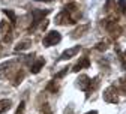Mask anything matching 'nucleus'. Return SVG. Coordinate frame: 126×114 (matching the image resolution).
I'll list each match as a JSON object with an SVG mask.
<instances>
[{
  "mask_svg": "<svg viewBox=\"0 0 126 114\" xmlns=\"http://www.w3.org/2000/svg\"><path fill=\"white\" fill-rule=\"evenodd\" d=\"M60 41H62L60 33H59V32H56V30H53V32H48V33L44 36L42 44H44V47H53V45L59 44Z\"/></svg>",
  "mask_w": 126,
  "mask_h": 114,
  "instance_id": "obj_2",
  "label": "nucleus"
},
{
  "mask_svg": "<svg viewBox=\"0 0 126 114\" xmlns=\"http://www.w3.org/2000/svg\"><path fill=\"white\" fill-rule=\"evenodd\" d=\"M56 24H60V26H68V24H75L74 21H72V18H71V15L65 11V9H63L59 15H57V17H56Z\"/></svg>",
  "mask_w": 126,
  "mask_h": 114,
  "instance_id": "obj_5",
  "label": "nucleus"
},
{
  "mask_svg": "<svg viewBox=\"0 0 126 114\" xmlns=\"http://www.w3.org/2000/svg\"><path fill=\"white\" fill-rule=\"evenodd\" d=\"M24 108H26V104H24V102H21V104H20V107L17 108V113H15V114H24Z\"/></svg>",
  "mask_w": 126,
  "mask_h": 114,
  "instance_id": "obj_18",
  "label": "nucleus"
},
{
  "mask_svg": "<svg viewBox=\"0 0 126 114\" xmlns=\"http://www.w3.org/2000/svg\"><path fill=\"white\" fill-rule=\"evenodd\" d=\"M87 29H89V26L87 24H83V26H80V27H77L74 32H72V35H71V38H74V39H77V38H80V36H83L84 35V32H87Z\"/></svg>",
  "mask_w": 126,
  "mask_h": 114,
  "instance_id": "obj_11",
  "label": "nucleus"
},
{
  "mask_svg": "<svg viewBox=\"0 0 126 114\" xmlns=\"http://www.w3.org/2000/svg\"><path fill=\"white\" fill-rule=\"evenodd\" d=\"M107 48H108L107 42H99V44H98V47H96V50H99V51H105Z\"/></svg>",
  "mask_w": 126,
  "mask_h": 114,
  "instance_id": "obj_17",
  "label": "nucleus"
},
{
  "mask_svg": "<svg viewBox=\"0 0 126 114\" xmlns=\"http://www.w3.org/2000/svg\"><path fill=\"white\" fill-rule=\"evenodd\" d=\"M32 45V42L30 41H23V42H20L17 47H15V51H21V50H27V48Z\"/></svg>",
  "mask_w": 126,
  "mask_h": 114,
  "instance_id": "obj_14",
  "label": "nucleus"
},
{
  "mask_svg": "<svg viewBox=\"0 0 126 114\" xmlns=\"http://www.w3.org/2000/svg\"><path fill=\"white\" fill-rule=\"evenodd\" d=\"M107 30L110 32V35H111L113 38H117V36L120 35V32H122V29L119 27L117 21H113V20L107 23Z\"/></svg>",
  "mask_w": 126,
  "mask_h": 114,
  "instance_id": "obj_6",
  "label": "nucleus"
},
{
  "mask_svg": "<svg viewBox=\"0 0 126 114\" xmlns=\"http://www.w3.org/2000/svg\"><path fill=\"white\" fill-rule=\"evenodd\" d=\"M78 51H80V45L72 47V48H69V50H65V51H63L62 56H60V59H62V60H69V59H72L74 56H77Z\"/></svg>",
  "mask_w": 126,
  "mask_h": 114,
  "instance_id": "obj_8",
  "label": "nucleus"
},
{
  "mask_svg": "<svg viewBox=\"0 0 126 114\" xmlns=\"http://www.w3.org/2000/svg\"><path fill=\"white\" fill-rule=\"evenodd\" d=\"M86 114H98V111H94V110H93V111H89V113H86Z\"/></svg>",
  "mask_w": 126,
  "mask_h": 114,
  "instance_id": "obj_22",
  "label": "nucleus"
},
{
  "mask_svg": "<svg viewBox=\"0 0 126 114\" xmlns=\"http://www.w3.org/2000/svg\"><path fill=\"white\" fill-rule=\"evenodd\" d=\"M65 114H74V111H72V108H69V110H66V113Z\"/></svg>",
  "mask_w": 126,
  "mask_h": 114,
  "instance_id": "obj_21",
  "label": "nucleus"
},
{
  "mask_svg": "<svg viewBox=\"0 0 126 114\" xmlns=\"http://www.w3.org/2000/svg\"><path fill=\"white\" fill-rule=\"evenodd\" d=\"M47 90H50V92H53V93H56V92L59 90V86L56 84V80H54V81H51V83L48 84V87H47Z\"/></svg>",
  "mask_w": 126,
  "mask_h": 114,
  "instance_id": "obj_16",
  "label": "nucleus"
},
{
  "mask_svg": "<svg viewBox=\"0 0 126 114\" xmlns=\"http://www.w3.org/2000/svg\"><path fill=\"white\" fill-rule=\"evenodd\" d=\"M89 66H90V60H89V57H81L80 62H78L75 66L72 68V71H74V72H78V71L86 69V68H89Z\"/></svg>",
  "mask_w": 126,
  "mask_h": 114,
  "instance_id": "obj_9",
  "label": "nucleus"
},
{
  "mask_svg": "<svg viewBox=\"0 0 126 114\" xmlns=\"http://www.w3.org/2000/svg\"><path fill=\"white\" fill-rule=\"evenodd\" d=\"M78 81V87L84 92H90V84H92V80L87 75H80V78L77 80Z\"/></svg>",
  "mask_w": 126,
  "mask_h": 114,
  "instance_id": "obj_7",
  "label": "nucleus"
},
{
  "mask_svg": "<svg viewBox=\"0 0 126 114\" xmlns=\"http://www.w3.org/2000/svg\"><path fill=\"white\" fill-rule=\"evenodd\" d=\"M119 8H120V12H125L126 11V5H125L123 0H120V2H119Z\"/></svg>",
  "mask_w": 126,
  "mask_h": 114,
  "instance_id": "obj_20",
  "label": "nucleus"
},
{
  "mask_svg": "<svg viewBox=\"0 0 126 114\" xmlns=\"http://www.w3.org/2000/svg\"><path fill=\"white\" fill-rule=\"evenodd\" d=\"M50 11L48 9H45V11H39V9H33L32 11V17H33V23H32V26H30V30L32 29H36V26L44 20V17L47 14H48Z\"/></svg>",
  "mask_w": 126,
  "mask_h": 114,
  "instance_id": "obj_4",
  "label": "nucleus"
},
{
  "mask_svg": "<svg viewBox=\"0 0 126 114\" xmlns=\"http://www.w3.org/2000/svg\"><path fill=\"white\" fill-rule=\"evenodd\" d=\"M11 105H12V102L9 99H0V114H3L5 111H8L11 108Z\"/></svg>",
  "mask_w": 126,
  "mask_h": 114,
  "instance_id": "obj_12",
  "label": "nucleus"
},
{
  "mask_svg": "<svg viewBox=\"0 0 126 114\" xmlns=\"http://www.w3.org/2000/svg\"><path fill=\"white\" fill-rule=\"evenodd\" d=\"M44 65H45V60L42 59V57H39V59H36L33 63L30 65V71H32V74H38L42 68H44Z\"/></svg>",
  "mask_w": 126,
  "mask_h": 114,
  "instance_id": "obj_10",
  "label": "nucleus"
},
{
  "mask_svg": "<svg viewBox=\"0 0 126 114\" xmlns=\"http://www.w3.org/2000/svg\"><path fill=\"white\" fill-rule=\"evenodd\" d=\"M66 72H68V68H65V69H63V71H60L59 74H56V77H54V80H59V78H62V77H63V75H65Z\"/></svg>",
  "mask_w": 126,
  "mask_h": 114,
  "instance_id": "obj_19",
  "label": "nucleus"
},
{
  "mask_svg": "<svg viewBox=\"0 0 126 114\" xmlns=\"http://www.w3.org/2000/svg\"><path fill=\"white\" fill-rule=\"evenodd\" d=\"M23 78H24V72H23V71H21V72L18 71L17 75H15V78H14V86H18V84L21 83V80H23Z\"/></svg>",
  "mask_w": 126,
  "mask_h": 114,
  "instance_id": "obj_15",
  "label": "nucleus"
},
{
  "mask_svg": "<svg viewBox=\"0 0 126 114\" xmlns=\"http://www.w3.org/2000/svg\"><path fill=\"white\" fill-rule=\"evenodd\" d=\"M104 99L110 104H117L119 102V96H117V89L116 86H110L105 92H104Z\"/></svg>",
  "mask_w": 126,
  "mask_h": 114,
  "instance_id": "obj_3",
  "label": "nucleus"
},
{
  "mask_svg": "<svg viewBox=\"0 0 126 114\" xmlns=\"http://www.w3.org/2000/svg\"><path fill=\"white\" fill-rule=\"evenodd\" d=\"M125 59H126V54H125Z\"/></svg>",
  "mask_w": 126,
  "mask_h": 114,
  "instance_id": "obj_23",
  "label": "nucleus"
},
{
  "mask_svg": "<svg viewBox=\"0 0 126 114\" xmlns=\"http://www.w3.org/2000/svg\"><path fill=\"white\" fill-rule=\"evenodd\" d=\"M3 14L9 18V21H11V24H12V26L17 23V15H15V12H14V11H11V9H3Z\"/></svg>",
  "mask_w": 126,
  "mask_h": 114,
  "instance_id": "obj_13",
  "label": "nucleus"
},
{
  "mask_svg": "<svg viewBox=\"0 0 126 114\" xmlns=\"http://www.w3.org/2000/svg\"><path fill=\"white\" fill-rule=\"evenodd\" d=\"M17 60H8L5 63L0 65V80H3V78H8L15 69H17Z\"/></svg>",
  "mask_w": 126,
  "mask_h": 114,
  "instance_id": "obj_1",
  "label": "nucleus"
}]
</instances>
